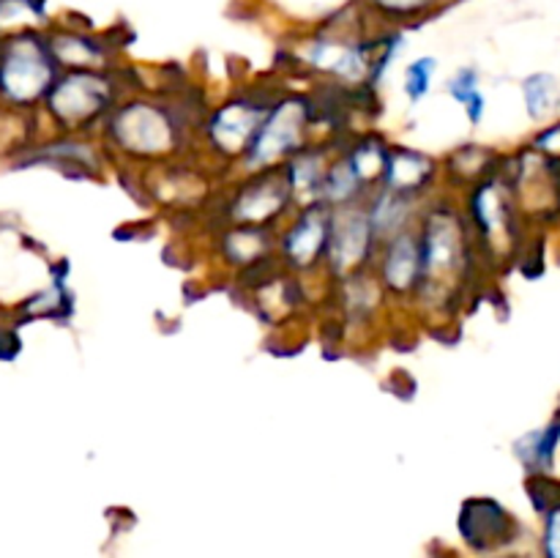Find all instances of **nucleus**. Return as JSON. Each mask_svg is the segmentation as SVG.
I'll return each mask as SVG.
<instances>
[{
    "label": "nucleus",
    "instance_id": "obj_1",
    "mask_svg": "<svg viewBox=\"0 0 560 558\" xmlns=\"http://www.w3.org/2000/svg\"><path fill=\"white\" fill-rule=\"evenodd\" d=\"M186 120L178 104L159 98H129L120 102L104 120V137L126 159L156 162L175 156L186 137Z\"/></svg>",
    "mask_w": 560,
    "mask_h": 558
},
{
    "label": "nucleus",
    "instance_id": "obj_2",
    "mask_svg": "<svg viewBox=\"0 0 560 558\" xmlns=\"http://www.w3.org/2000/svg\"><path fill=\"white\" fill-rule=\"evenodd\" d=\"M58 82V60L38 31L9 36L0 53V93L11 104H33Z\"/></svg>",
    "mask_w": 560,
    "mask_h": 558
},
{
    "label": "nucleus",
    "instance_id": "obj_3",
    "mask_svg": "<svg viewBox=\"0 0 560 558\" xmlns=\"http://www.w3.org/2000/svg\"><path fill=\"white\" fill-rule=\"evenodd\" d=\"M312 109L315 104L306 96H284L277 98L271 113L262 120L255 142L249 146L246 156L241 159L246 173H262V170H277L290 156L306 148V129L312 124Z\"/></svg>",
    "mask_w": 560,
    "mask_h": 558
},
{
    "label": "nucleus",
    "instance_id": "obj_4",
    "mask_svg": "<svg viewBox=\"0 0 560 558\" xmlns=\"http://www.w3.org/2000/svg\"><path fill=\"white\" fill-rule=\"evenodd\" d=\"M115 93L113 71H69L52 85L47 107L63 129H88L118 107Z\"/></svg>",
    "mask_w": 560,
    "mask_h": 558
},
{
    "label": "nucleus",
    "instance_id": "obj_5",
    "mask_svg": "<svg viewBox=\"0 0 560 558\" xmlns=\"http://www.w3.org/2000/svg\"><path fill=\"white\" fill-rule=\"evenodd\" d=\"M271 107L273 98L266 93H238L219 104L200 126L208 148L222 159H244Z\"/></svg>",
    "mask_w": 560,
    "mask_h": 558
},
{
    "label": "nucleus",
    "instance_id": "obj_6",
    "mask_svg": "<svg viewBox=\"0 0 560 558\" xmlns=\"http://www.w3.org/2000/svg\"><path fill=\"white\" fill-rule=\"evenodd\" d=\"M421 255H424V284H443L465 271L470 260V230L465 228L457 211L432 208L424 217V228L419 233Z\"/></svg>",
    "mask_w": 560,
    "mask_h": 558
},
{
    "label": "nucleus",
    "instance_id": "obj_7",
    "mask_svg": "<svg viewBox=\"0 0 560 558\" xmlns=\"http://www.w3.org/2000/svg\"><path fill=\"white\" fill-rule=\"evenodd\" d=\"M468 217L476 241H481L487 249L501 252V241H512L514 228H517L512 184L495 173L476 181L468 197Z\"/></svg>",
    "mask_w": 560,
    "mask_h": 558
},
{
    "label": "nucleus",
    "instance_id": "obj_8",
    "mask_svg": "<svg viewBox=\"0 0 560 558\" xmlns=\"http://www.w3.org/2000/svg\"><path fill=\"white\" fill-rule=\"evenodd\" d=\"M381 246L364 202L361 206L337 208L331 222V241H328V271L337 279L355 277L372 263V255Z\"/></svg>",
    "mask_w": 560,
    "mask_h": 558
},
{
    "label": "nucleus",
    "instance_id": "obj_9",
    "mask_svg": "<svg viewBox=\"0 0 560 558\" xmlns=\"http://www.w3.org/2000/svg\"><path fill=\"white\" fill-rule=\"evenodd\" d=\"M293 189L279 167L252 173V178L241 189H235L233 200H230L228 222L246 224V228H268L293 206Z\"/></svg>",
    "mask_w": 560,
    "mask_h": 558
},
{
    "label": "nucleus",
    "instance_id": "obj_10",
    "mask_svg": "<svg viewBox=\"0 0 560 558\" xmlns=\"http://www.w3.org/2000/svg\"><path fill=\"white\" fill-rule=\"evenodd\" d=\"M334 208L323 202H310L299 211V217L288 224L279 239V255L284 266L293 271H312L326 263L328 241H331Z\"/></svg>",
    "mask_w": 560,
    "mask_h": 558
},
{
    "label": "nucleus",
    "instance_id": "obj_11",
    "mask_svg": "<svg viewBox=\"0 0 560 558\" xmlns=\"http://www.w3.org/2000/svg\"><path fill=\"white\" fill-rule=\"evenodd\" d=\"M459 534L476 553H498L517 539V520L492 498H474L459 512Z\"/></svg>",
    "mask_w": 560,
    "mask_h": 558
},
{
    "label": "nucleus",
    "instance_id": "obj_12",
    "mask_svg": "<svg viewBox=\"0 0 560 558\" xmlns=\"http://www.w3.org/2000/svg\"><path fill=\"white\" fill-rule=\"evenodd\" d=\"M381 284L392 295H410L424 284V255H421V239L413 228L381 244Z\"/></svg>",
    "mask_w": 560,
    "mask_h": 558
},
{
    "label": "nucleus",
    "instance_id": "obj_13",
    "mask_svg": "<svg viewBox=\"0 0 560 558\" xmlns=\"http://www.w3.org/2000/svg\"><path fill=\"white\" fill-rule=\"evenodd\" d=\"M49 38V49H52L58 66L69 71H104L109 66V47L107 36H96V33L85 31H58Z\"/></svg>",
    "mask_w": 560,
    "mask_h": 558
},
{
    "label": "nucleus",
    "instance_id": "obj_14",
    "mask_svg": "<svg viewBox=\"0 0 560 558\" xmlns=\"http://www.w3.org/2000/svg\"><path fill=\"white\" fill-rule=\"evenodd\" d=\"M353 3L377 31H402L408 25L432 20L452 0H353Z\"/></svg>",
    "mask_w": 560,
    "mask_h": 558
},
{
    "label": "nucleus",
    "instance_id": "obj_15",
    "mask_svg": "<svg viewBox=\"0 0 560 558\" xmlns=\"http://www.w3.org/2000/svg\"><path fill=\"white\" fill-rule=\"evenodd\" d=\"M435 159H430L427 153L410 151V148H392L381 186L399 191V195L419 197L435 181Z\"/></svg>",
    "mask_w": 560,
    "mask_h": 558
},
{
    "label": "nucleus",
    "instance_id": "obj_16",
    "mask_svg": "<svg viewBox=\"0 0 560 558\" xmlns=\"http://www.w3.org/2000/svg\"><path fill=\"white\" fill-rule=\"evenodd\" d=\"M364 208L381 244L413 228L416 197L399 195V191L386 189V186H377L364 200Z\"/></svg>",
    "mask_w": 560,
    "mask_h": 558
},
{
    "label": "nucleus",
    "instance_id": "obj_17",
    "mask_svg": "<svg viewBox=\"0 0 560 558\" xmlns=\"http://www.w3.org/2000/svg\"><path fill=\"white\" fill-rule=\"evenodd\" d=\"M328 167H331V159H328L326 148H301L295 156H290L282 164V173L288 178L293 197L304 206L320 200L323 181H326Z\"/></svg>",
    "mask_w": 560,
    "mask_h": 558
},
{
    "label": "nucleus",
    "instance_id": "obj_18",
    "mask_svg": "<svg viewBox=\"0 0 560 558\" xmlns=\"http://www.w3.org/2000/svg\"><path fill=\"white\" fill-rule=\"evenodd\" d=\"M273 241L266 228H246V224H230L222 233V255L238 268H252L260 260H268Z\"/></svg>",
    "mask_w": 560,
    "mask_h": 558
},
{
    "label": "nucleus",
    "instance_id": "obj_19",
    "mask_svg": "<svg viewBox=\"0 0 560 558\" xmlns=\"http://www.w3.org/2000/svg\"><path fill=\"white\" fill-rule=\"evenodd\" d=\"M370 197V191H366V184L359 178V173L353 170V164H350V159L339 156L334 159L331 167H328L326 173V181H323V189H320V200L323 206L328 208H348V206H361V202Z\"/></svg>",
    "mask_w": 560,
    "mask_h": 558
},
{
    "label": "nucleus",
    "instance_id": "obj_20",
    "mask_svg": "<svg viewBox=\"0 0 560 558\" xmlns=\"http://www.w3.org/2000/svg\"><path fill=\"white\" fill-rule=\"evenodd\" d=\"M558 443H560V421H552V425L520 438V441L514 443V449H517L520 463L536 476V474H550L552 463H556Z\"/></svg>",
    "mask_w": 560,
    "mask_h": 558
},
{
    "label": "nucleus",
    "instance_id": "obj_21",
    "mask_svg": "<svg viewBox=\"0 0 560 558\" xmlns=\"http://www.w3.org/2000/svg\"><path fill=\"white\" fill-rule=\"evenodd\" d=\"M388 153H392V146H386L381 137L366 135L361 137V140H355L353 146H350V151H345V156L350 159V164H353L359 178L366 184V189H370V186L377 189L383 181V173H386Z\"/></svg>",
    "mask_w": 560,
    "mask_h": 558
},
{
    "label": "nucleus",
    "instance_id": "obj_22",
    "mask_svg": "<svg viewBox=\"0 0 560 558\" xmlns=\"http://www.w3.org/2000/svg\"><path fill=\"white\" fill-rule=\"evenodd\" d=\"M523 98L530 118H552L560 109V80L556 74H547V71H536V74L523 80Z\"/></svg>",
    "mask_w": 560,
    "mask_h": 558
},
{
    "label": "nucleus",
    "instance_id": "obj_23",
    "mask_svg": "<svg viewBox=\"0 0 560 558\" xmlns=\"http://www.w3.org/2000/svg\"><path fill=\"white\" fill-rule=\"evenodd\" d=\"M47 20V0H0V33H31Z\"/></svg>",
    "mask_w": 560,
    "mask_h": 558
},
{
    "label": "nucleus",
    "instance_id": "obj_24",
    "mask_svg": "<svg viewBox=\"0 0 560 558\" xmlns=\"http://www.w3.org/2000/svg\"><path fill=\"white\" fill-rule=\"evenodd\" d=\"M446 88L454 96V102L463 104L470 124L479 126L481 118H485V93H481L479 88V71H476L474 66H463V69L446 82Z\"/></svg>",
    "mask_w": 560,
    "mask_h": 558
},
{
    "label": "nucleus",
    "instance_id": "obj_25",
    "mask_svg": "<svg viewBox=\"0 0 560 558\" xmlns=\"http://www.w3.org/2000/svg\"><path fill=\"white\" fill-rule=\"evenodd\" d=\"M438 60L432 55H421L413 63L405 69V93H408L410 102H421V98L430 93L432 80H435Z\"/></svg>",
    "mask_w": 560,
    "mask_h": 558
},
{
    "label": "nucleus",
    "instance_id": "obj_26",
    "mask_svg": "<svg viewBox=\"0 0 560 558\" xmlns=\"http://www.w3.org/2000/svg\"><path fill=\"white\" fill-rule=\"evenodd\" d=\"M545 531H541V558H560V501L541 512Z\"/></svg>",
    "mask_w": 560,
    "mask_h": 558
},
{
    "label": "nucleus",
    "instance_id": "obj_27",
    "mask_svg": "<svg viewBox=\"0 0 560 558\" xmlns=\"http://www.w3.org/2000/svg\"><path fill=\"white\" fill-rule=\"evenodd\" d=\"M530 148H534L536 153H541V156L552 159V162H560V120L547 126V129H541Z\"/></svg>",
    "mask_w": 560,
    "mask_h": 558
}]
</instances>
